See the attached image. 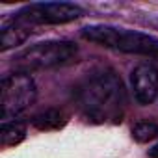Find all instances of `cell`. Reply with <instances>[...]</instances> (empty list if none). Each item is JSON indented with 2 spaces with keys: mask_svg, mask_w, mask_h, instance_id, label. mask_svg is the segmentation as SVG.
Instances as JSON below:
<instances>
[{
  "mask_svg": "<svg viewBox=\"0 0 158 158\" xmlns=\"http://www.w3.org/2000/svg\"><path fill=\"white\" fill-rule=\"evenodd\" d=\"M82 35L84 39L112 50L158 58V37L138 30L117 28L110 24H91L82 30Z\"/></svg>",
  "mask_w": 158,
  "mask_h": 158,
  "instance_id": "2",
  "label": "cell"
},
{
  "mask_svg": "<svg viewBox=\"0 0 158 158\" xmlns=\"http://www.w3.org/2000/svg\"><path fill=\"white\" fill-rule=\"evenodd\" d=\"M65 123H67V115L58 108H48L32 119V125L37 130H56L61 128Z\"/></svg>",
  "mask_w": 158,
  "mask_h": 158,
  "instance_id": "9",
  "label": "cell"
},
{
  "mask_svg": "<svg viewBox=\"0 0 158 158\" xmlns=\"http://www.w3.org/2000/svg\"><path fill=\"white\" fill-rule=\"evenodd\" d=\"M149 156H151V158H158V143L149 151Z\"/></svg>",
  "mask_w": 158,
  "mask_h": 158,
  "instance_id": "11",
  "label": "cell"
},
{
  "mask_svg": "<svg viewBox=\"0 0 158 158\" xmlns=\"http://www.w3.org/2000/svg\"><path fill=\"white\" fill-rule=\"evenodd\" d=\"M30 34H32L30 24H26L24 21L17 19L15 15L11 19H6L0 26V50L6 52L10 48L23 45Z\"/></svg>",
  "mask_w": 158,
  "mask_h": 158,
  "instance_id": "7",
  "label": "cell"
},
{
  "mask_svg": "<svg viewBox=\"0 0 158 158\" xmlns=\"http://www.w3.org/2000/svg\"><path fill=\"white\" fill-rule=\"evenodd\" d=\"M84 10L78 4L71 2H37L24 6L21 11L15 13L17 19L24 21L26 24H65L80 19Z\"/></svg>",
  "mask_w": 158,
  "mask_h": 158,
  "instance_id": "5",
  "label": "cell"
},
{
  "mask_svg": "<svg viewBox=\"0 0 158 158\" xmlns=\"http://www.w3.org/2000/svg\"><path fill=\"white\" fill-rule=\"evenodd\" d=\"M74 102L91 123H121L127 108L125 86L112 69L93 71L76 84Z\"/></svg>",
  "mask_w": 158,
  "mask_h": 158,
  "instance_id": "1",
  "label": "cell"
},
{
  "mask_svg": "<svg viewBox=\"0 0 158 158\" xmlns=\"http://www.w3.org/2000/svg\"><path fill=\"white\" fill-rule=\"evenodd\" d=\"M26 138V123L23 121H4L0 127V145L4 149L19 145Z\"/></svg>",
  "mask_w": 158,
  "mask_h": 158,
  "instance_id": "8",
  "label": "cell"
},
{
  "mask_svg": "<svg viewBox=\"0 0 158 158\" xmlns=\"http://www.w3.org/2000/svg\"><path fill=\"white\" fill-rule=\"evenodd\" d=\"M158 136V125L152 121H138L132 127V138L138 143H147L152 141Z\"/></svg>",
  "mask_w": 158,
  "mask_h": 158,
  "instance_id": "10",
  "label": "cell"
},
{
  "mask_svg": "<svg viewBox=\"0 0 158 158\" xmlns=\"http://www.w3.org/2000/svg\"><path fill=\"white\" fill-rule=\"evenodd\" d=\"M78 47L71 41H43L32 45L13 58L17 73L30 74L32 71H43L52 67H63L76 60Z\"/></svg>",
  "mask_w": 158,
  "mask_h": 158,
  "instance_id": "3",
  "label": "cell"
},
{
  "mask_svg": "<svg viewBox=\"0 0 158 158\" xmlns=\"http://www.w3.org/2000/svg\"><path fill=\"white\" fill-rule=\"evenodd\" d=\"M37 97L35 82L26 73H13L6 76L0 86V117L10 121L21 115Z\"/></svg>",
  "mask_w": 158,
  "mask_h": 158,
  "instance_id": "4",
  "label": "cell"
},
{
  "mask_svg": "<svg viewBox=\"0 0 158 158\" xmlns=\"http://www.w3.org/2000/svg\"><path fill=\"white\" fill-rule=\"evenodd\" d=\"M130 86L134 91V99L141 104H152L158 97V69L149 63H138L130 73Z\"/></svg>",
  "mask_w": 158,
  "mask_h": 158,
  "instance_id": "6",
  "label": "cell"
}]
</instances>
